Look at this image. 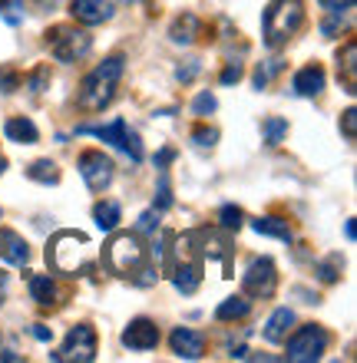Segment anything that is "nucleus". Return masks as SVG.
I'll return each instance as SVG.
<instances>
[{
	"instance_id": "nucleus-15",
	"label": "nucleus",
	"mask_w": 357,
	"mask_h": 363,
	"mask_svg": "<svg viewBox=\"0 0 357 363\" xmlns=\"http://www.w3.org/2000/svg\"><path fill=\"white\" fill-rule=\"evenodd\" d=\"M70 13H73V20L83 23V27H99V23H109L116 10H113L109 0H73Z\"/></svg>"
},
{
	"instance_id": "nucleus-29",
	"label": "nucleus",
	"mask_w": 357,
	"mask_h": 363,
	"mask_svg": "<svg viewBox=\"0 0 357 363\" xmlns=\"http://www.w3.org/2000/svg\"><path fill=\"white\" fill-rule=\"evenodd\" d=\"M192 145L199 152H212L215 145H219V129L215 125H195L192 129Z\"/></svg>"
},
{
	"instance_id": "nucleus-1",
	"label": "nucleus",
	"mask_w": 357,
	"mask_h": 363,
	"mask_svg": "<svg viewBox=\"0 0 357 363\" xmlns=\"http://www.w3.org/2000/svg\"><path fill=\"white\" fill-rule=\"evenodd\" d=\"M123 63L126 60L119 57V53H113V57H106L83 83H79V93H77L79 113H103V109L113 103L119 79H123Z\"/></svg>"
},
{
	"instance_id": "nucleus-2",
	"label": "nucleus",
	"mask_w": 357,
	"mask_h": 363,
	"mask_svg": "<svg viewBox=\"0 0 357 363\" xmlns=\"http://www.w3.org/2000/svg\"><path fill=\"white\" fill-rule=\"evenodd\" d=\"M304 27V0H271L261 13V37L271 50H281Z\"/></svg>"
},
{
	"instance_id": "nucleus-36",
	"label": "nucleus",
	"mask_w": 357,
	"mask_h": 363,
	"mask_svg": "<svg viewBox=\"0 0 357 363\" xmlns=\"http://www.w3.org/2000/svg\"><path fill=\"white\" fill-rule=\"evenodd\" d=\"M215 106H219V99H215V96L209 93V89H205V93L195 96L192 113H195V116H212V113H215Z\"/></svg>"
},
{
	"instance_id": "nucleus-27",
	"label": "nucleus",
	"mask_w": 357,
	"mask_h": 363,
	"mask_svg": "<svg viewBox=\"0 0 357 363\" xmlns=\"http://www.w3.org/2000/svg\"><path fill=\"white\" fill-rule=\"evenodd\" d=\"M261 133H265V143L268 145H281L285 143V135H288V119H281V116H268V119L261 123Z\"/></svg>"
},
{
	"instance_id": "nucleus-32",
	"label": "nucleus",
	"mask_w": 357,
	"mask_h": 363,
	"mask_svg": "<svg viewBox=\"0 0 357 363\" xmlns=\"http://www.w3.org/2000/svg\"><path fill=\"white\" fill-rule=\"evenodd\" d=\"M153 208L155 211H169V208H172V185H169V175H165V169H159V189H155Z\"/></svg>"
},
{
	"instance_id": "nucleus-30",
	"label": "nucleus",
	"mask_w": 357,
	"mask_h": 363,
	"mask_svg": "<svg viewBox=\"0 0 357 363\" xmlns=\"http://www.w3.org/2000/svg\"><path fill=\"white\" fill-rule=\"evenodd\" d=\"M23 86V77L13 63H0V96H10Z\"/></svg>"
},
{
	"instance_id": "nucleus-41",
	"label": "nucleus",
	"mask_w": 357,
	"mask_h": 363,
	"mask_svg": "<svg viewBox=\"0 0 357 363\" xmlns=\"http://www.w3.org/2000/svg\"><path fill=\"white\" fill-rule=\"evenodd\" d=\"M172 159H175V149H163V152L155 155V169H165Z\"/></svg>"
},
{
	"instance_id": "nucleus-23",
	"label": "nucleus",
	"mask_w": 357,
	"mask_h": 363,
	"mask_svg": "<svg viewBox=\"0 0 357 363\" xmlns=\"http://www.w3.org/2000/svg\"><path fill=\"white\" fill-rule=\"evenodd\" d=\"M251 228L258 231V235H268V238L291 241V225H288V218H281V215H265V218H255V221H251Z\"/></svg>"
},
{
	"instance_id": "nucleus-3",
	"label": "nucleus",
	"mask_w": 357,
	"mask_h": 363,
	"mask_svg": "<svg viewBox=\"0 0 357 363\" xmlns=\"http://www.w3.org/2000/svg\"><path fill=\"white\" fill-rule=\"evenodd\" d=\"M103 261L106 268L119 277H136V271L145 264V245L136 231H116L103 245Z\"/></svg>"
},
{
	"instance_id": "nucleus-22",
	"label": "nucleus",
	"mask_w": 357,
	"mask_h": 363,
	"mask_svg": "<svg viewBox=\"0 0 357 363\" xmlns=\"http://www.w3.org/2000/svg\"><path fill=\"white\" fill-rule=\"evenodd\" d=\"M251 311V301L245 294H235V297H225L222 304L215 307V320L219 324H229V320H241V317H248Z\"/></svg>"
},
{
	"instance_id": "nucleus-40",
	"label": "nucleus",
	"mask_w": 357,
	"mask_h": 363,
	"mask_svg": "<svg viewBox=\"0 0 357 363\" xmlns=\"http://www.w3.org/2000/svg\"><path fill=\"white\" fill-rule=\"evenodd\" d=\"M321 7L331 10V13H351L354 0H321Z\"/></svg>"
},
{
	"instance_id": "nucleus-25",
	"label": "nucleus",
	"mask_w": 357,
	"mask_h": 363,
	"mask_svg": "<svg viewBox=\"0 0 357 363\" xmlns=\"http://www.w3.org/2000/svg\"><path fill=\"white\" fill-rule=\"evenodd\" d=\"M30 182H40V185H57L60 182V165L53 159H37V162L27 169Z\"/></svg>"
},
{
	"instance_id": "nucleus-34",
	"label": "nucleus",
	"mask_w": 357,
	"mask_h": 363,
	"mask_svg": "<svg viewBox=\"0 0 357 363\" xmlns=\"http://www.w3.org/2000/svg\"><path fill=\"white\" fill-rule=\"evenodd\" d=\"M0 17L7 20L10 27L23 23V0H0Z\"/></svg>"
},
{
	"instance_id": "nucleus-46",
	"label": "nucleus",
	"mask_w": 357,
	"mask_h": 363,
	"mask_svg": "<svg viewBox=\"0 0 357 363\" xmlns=\"http://www.w3.org/2000/svg\"><path fill=\"white\" fill-rule=\"evenodd\" d=\"M0 304H4V291H0Z\"/></svg>"
},
{
	"instance_id": "nucleus-43",
	"label": "nucleus",
	"mask_w": 357,
	"mask_h": 363,
	"mask_svg": "<svg viewBox=\"0 0 357 363\" xmlns=\"http://www.w3.org/2000/svg\"><path fill=\"white\" fill-rule=\"evenodd\" d=\"M344 235H348V241H354V235H357V231H354V221H348V225H344Z\"/></svg>"
},
{
	"instance_id": "nucleus-18",
	"label": "nucleus",
	"mask_w": 357,
	"mask_h": 363,
	"mask_svg": "<svg viewBox=\"0 0 357 363\" xmlns=\"http://www.w3.org/2000/svg\"><path fill=\"white\" fill-rule=\"evenodd\" d=\"M202 20L195 17V13H179L172 20V27H169V40H172L175 47H192L195 40L202 37Z\"/></svg>"
},
{
	"instance_id": "nucleus-28",
	"label": "nucleus",
	"mask_w": 357,
	"mask_h": 363,
	"mask_svg": "<svg viewBox=\"0 0 357 363\" xmlns=\"http://www.w3.org/2000/svg\"><path fill=\"white\" fill-rule=\"evenodd\" d=\"M23 86H27L33 96L47 93V89H50V67H47V63H40V67L30 69L27 77H23Z\"/></svg>"
},
{
	"instance_id": "nucleus-44",
	"label": "nucleus",
	"mask_w": 357,
	"mask_h": 363,
	"mask_svg": "<svg viewBox=\"0 0 357 363\" xmlns=\"http://www.w3.org/2000/svg\"><path fill=\"white\" fill-rule=\"evenodd\" d=\"M57 4H60V0H37V7H40V10H47V7H57Z\"/></svg>"
},
{
	"instance_id": "nucleus-26",
	"label": "nucleus",
	"mask_w": 357,
	"mask_h": 363,
	"mask_svg": "<svg viewBox=\"0 0 357 363\" xmlns=\"http://www.w3.org/2000/svg\"><path fill=\"white\" fill-rule=\"evenodd\" d=\"M341 271H344V258H341L338 251H334V255H328V258H321L318 264H314V274H318L324 284L341 281Z\"/></svg>"
},
{
	"instance_id": "nucleus-45",
	"label": "nucleus",
	"mask_w": 357,
	"mask_h": 363,
	"mask_svg": "<svg viewBox=\"0 0 357 363\" xmlns=\"http://www.w3.org/2000/svg\"><path fill=\"white\" fill-rule=\"evenodd\" d=\"M7 172V159H4V155H0V175Z\"/></svg>"
},
{
	"instance_id": "nucleus-42",
	"label": "nucleus",
	"mask_w": 357,
	"mask_h": 363,
	"mask_svg": "<svg viewBox=\"0 0 357 363\" xmlns=\"http://www.w3.org/2000/svg\"><path fill=\"white\" fill-rule=\"evenodd\" d=\"M33 337H37V340H43V344H50V340H53V330H50V327H43V324H33Z\"/></svg>"
},
{
	"instance_id": "nucleus-10",
	"label": "nucleus",
	"mask_w": 357,
	"mask_h": 363,
	"mask_svg": "<svg viewBox=\"0 0 357 363\" xmlns=\"http://www.w3.org/2000/svg\"><path fill=\"white\" fill-rule=\"evenodd\" d=\"M97 347H99V337L97 330L89 324H77L70 327L67 340H63V350H60V360H79V363H89L97 360Z\"/></svg>"
},
{
	"instance_id": "nucleus-11",
	"label": "nucleus",
	"mask_w": 357,
	"mask_h": 363,
	"mask_svg": "<svg viewBox=\"0 0 357 363\" xmlns=\"http://www.w3.org/2000/svg\"><path fill=\"white\" fill-rule=\"evenodd\" d=\"M30 261V245L23 238H20L17 231L10 228H0V287L7 284V264H13V268H23Z\"/></svg>"
},
{
	"instance_id": "nucleus-8",
	"label": "nucleus",
	"mask_w": 357,
	"mask_h": 363,
	"mask_svg": "<svg viewBox=\"0 0 357 363\" xmlns=\"http://www.w3.org/2000/svg\"><path fill=\"white\" fill-rule=\"evenodd\" d=\"M77 169H79V175H83L89 191L109 189V185H113V175H116V165H113V159H109L103 149H87V152L79 155Z\"/></svg>"
},
{
	"instance_id": "nucleus-19",
	"label": "nucleus",
	"mask_w": 357,
	"mask_h": 363,
	"mask_svg": "<svg viewBox=\"0 0 357 363\" xmlns=\"http://www.w3.org/2000/svg\"><path fill=\"white\" fill-rule=\"evenodd\" d=\"M291 327H295V311L291 307H278L275 314L268 317V324H265V340L268 344H285V337L291 334Z\"/></svg>"
},
{
	"instance_id": "nucleus-6",
	"label": "nucleus",
	"mask_w": 357,
	"mask_h": 363,
	"mask_svg": "<svg viewBox=\"0 0 357 363\" xmlns=\"http://www.w3.org/2000/svg\"><path fill=\"white\" fill-rule=\"evenodd\" d=\"M285 344H288V354L285 357H288L291 363H314V360L324 357L331 337L321 324H304V327H298L291 337H285Z\"/></svg>"
},
{
	"instance_id": "nucleus-14",
	"label": "nucleus",
	"mask_w": 357,
	"mask_h": 363,
	"mask_svg": "<svg viewBox=\"0 0 357 363\" xmlns=\"http://www.w3.org/2000/svg\"><path fill=\"white\" fill-rule=\"evenodd\" d=\"M169 347L179 360H202L205 357V337L199 330H189V327H175L169 334Z\"/></svg>"
},
{
	"instance_id": "nucleus-39",
	"label": "nucleus",
	"mask_w": 357,
	"mask_h": 363,
	"mask_svg": "<svg viewBox=\"0 0 357 363\" xmlns=\"http://www.w3.org/2000/svg\"><path fill=\"white\" fill-rule=\"evenodd\" d=\"M245 77V67H241L238 60H232V63H225V69H222V86H232V83H238V79Z\"/></svg>"
},
{
	"instance_id": "nucleus-37",
	"label": "nucleus",
	"mask_w": 357,
	"mask_h": 363,
	"mask_svg": "<svg viewBox=\"0 0 357 363\" xmlns=\"http://www.w3.org/2000/svg\"><path fill=\"white\" fill-rule=\"evenodd\" d=\"M199 73H202V60H185V67L175 69V79L179 83H192Z\"/></svg>"
},
{
	"instance_id": "nucleus-17",
	"label": "nucleus",
	"mask_w": 357,
	"mask_h": 363,
	"mask_svg": "<svg viewBox=\"0 0 357 363\" xmlns=\"http://www.w3.org/2000/svg\"><path fill=\"white\" fill-rule=\"evenodd\" d=\"M338 79L344 86V93L351 96L357 93V40H348L338 50Z\"/></svg>"
},
{
	"instance_id": "nucleus-16",
	"label": "nucleus",
	"mask_w": 357,
	"mask_h": 363,
	"mask_svg": "<svg viewBox=\"0 0 357 363\" xmlns=\"http://www.w3.org/2000/svg\"><path fill=\"white\" fill-rule=\"evenodd\" d=\"M192 238H195V248L202 251V258H219L222 264H229V258H232V241L225 238V235L199 228V231H192Z\"/></svg>"
},
{
	"instance_id": "nucleus-12",
	"label": "nucleus",
	"mask_w": 357,
	"mask_h": 363,
	"mask_svg": "<svg viewBox=\"0 0 357 363\" xmlns=\"http://www.w3.org/2000/svg\"><path fill=\"white\" fill-rule=\"evenodd\" d=\"M123 347L129 350H155L159 347V327L149 317H136L123 330Z\"/></svg>"
},
{
	"instance_id": "nucleus-33",
	"label": "nucleus",
	"mask_w": 357,
	"mask_h": 363,
	"mask_svg": "<svg viewBox=\"0 0 357 363\" xmlns=\"http://www.w3.org/2000/svg\"><path fill=\"white\" fill-rule=\"evenodd\" d=\"M219 225H222L225 231H238L241 225H245V211H241L238 205H222V211H219Z\"/></svg>"
},
{
	"instance_id": "nucleus-4",
	"label": "nucleus",
	"mask_w": 357,
	"mask_h": 363,
	"mask_svg": "<svg viewBox=\"0 0 357 363\" xmlns=\"http://www.w3.org/2000/svg\"><path fill=\"white\" fill-rule=\"evenodd\" d=\"M87 248H89V238L83 231H60V235H53V241H50L47 261L60 274H79V271L89 264Z\"/></svg>"
},
{
	"instance_id": "nucleus-20",
	"label": "nucleus",
	"mask_w": 357,
	"mask_h": 363,
	"mask_svg": "<svg viewBox=\"0 0 357 363\" xmlns=\"http://www.w3.org/2000/svg\"><path fill=\"white\" fill-rule=\"evenodd\" d=\"M30 297L37 301V307H57L60 304V287L50 274H33L30 277Z\"/></svg>"
},
{
	"instance_id": "nucleus-48",
	"label": "nucleus",
	"mask_w": 357,
	"mask_h": 363,
	"mask_svg": "<svg viewBox=\"0 0 357 363\" xmlns=\"http://www.w3.org/2000/svg\"><path fill=\"white\" fill-rule=\"evenodd\" d=\"M0 215H4V211H0Z\"/></svg>"
},
{
	"instance_id": "nucleus-31",
	"label": "nucleus",
	"mask_w": 357,
	"mask_h": 363,
	"mask_svg": "<svg viewBox=\"0 0 357 363\" xmlns=\"http://www.w3.org/2000/svg\"><path fill=\"white\" fill-rule=\"evenodd\" d=\"M281 69H285V63H281V60H268V63H258V69H255V89H268L271 79L278 77Z\"/></svg>"
},
{
	"instance_id": "nucleus-35",
	"label": "nucleus",
	"mask_w": 357,
	"mask_h": 363,
	"mask_svg": "<svg viewBox=\"0 0 357 363\" xmlns=\"http://www.w3.org/2000/svg\"><path fill=\"white\" fill-rule=\"evenodd\" d=\"M159 231V211L149 208L139 215V221H136V235H155Z\"/></svg>"
},
{
	"instance_id": "nucleus-5",
	"label": "nucleus",
	"mask_w": 357,
	"mask_h": 363,
	"mask_svg": "<svg viewBox=\"0 0 357 363\" xmlns=\"http://www.w3.org/2000/svg\"><path fill=\"white\" fill-rule=\"evenodd\" d=\"M43 40H47L50 57L60 60V63H79V60H83L89 50H93V37H89L87 30L73 27V23L50 27L47 33H43Z\"/></svg>"
},
{
	"instance_id": "nucleus-9",
	"label": "nucleus",
	"mask_w": 357,
	"mask_h": 363,
	"mask_svg": "<svg viewBox=\"0 0 357 363\" xmlns=\"http://www.w3.org/2000/svg\"><path fill=\"white\" fill-rule=\"evenodd\" d=\"M275 287H278V268H275V261L271 258H255L248 264V271L241 274V291L245 297H271L275 294Z\"/></svg>"
},
{
	"instance_id": "nucleus-13",
	"label": "nucleus",
	"mask_w": 357,
	"mask_h": 363,
	"mask_svg": "<svg viewBox=\"0 0 357 363\" xmlns=\"http://www.w3.org/2000/svg\"><path fill=\"white\" fill-rule=\"evenodd\" d=\"M324 83H328V73L321 63H308V67H301L291 79V93L301 96V99H314V96L324 93Z\"/></svg>"
},
{
	"instance_id": "nucleus-47",
	"label": "nucleus",
	"mask_w": 357,
	"mask_h": 363,
	"mask_svg": "<svg viewBox=\"0 0 357 363\" xmlns=\"http://www.w3.org/2000/svg\"><path fill=\"white\" fill-rule=\"evenodd\" d=\"M126 4H136V0H126Z\"/></svg>"
},
{
	"instance_id": "nucleus-21",
	"label": "nucleus",
	"mask_w": 357,
	"mask_h": 363,
	"mask_svg": "<svg viewBox=\"0 0 357 363\" xmlns=\"http://www.w3.org/2000/svg\"><path fill=\"white\" fill-rule=\"evenodd\" d=\"M4 133H7L10 143H20V145H33L40 139V129L30 123L27 116H13V119H7Z\"/></svg>"
},
{
	"instance_id": "nucleus-38",
	"label": "nucleus",
	"mask_w": 357,
	"mask_h": 363,
	"mask_svg": "<svg viewBox=\"0 0 357 363\" xmlns=\"http://www.w3.org/2000/svg\"><path fill=\"white\" fill-rule=\"evenodd\" d=\"M341 129H344V139H348V143H354L357 139V109L354 106L344 109V116H341Z\"/></svg>"
},
{
	"instance_id": "nucleus-7",
	"label": "nucleus",
	"mask_w": 357,
	"mask_h": 363,
	"mask_svg": "<svg viewBox=\"0 0 357 363\" xmlns=\"http://www.w3.org/2000/svg\"><path fill=\"white\" fill-rule=\"evenodd\" d=\"M77 133L79 135H97V139H103V143L123 149L133 162H143V143H139V133H133L126 119H113L109 125H77Z\"/></svg>"
},
{
	"instance_id": "nucleus-24",
	"label": "nucleus",
	"mask_w": 357,
	"mask_h": 363,
	"mask_svg": "<svg viewBox=\"0 0 357 363\" xmlns=\"http://www.w3.org/2000/svg\"><path fill=\"white\" fill-rule=\"evenodd\" d=\"M93 218H97V225H99L103 231H116V225L123 221L119 201H109V199L97 201V205H93Z\"/></svg>"
}]
</instances>
